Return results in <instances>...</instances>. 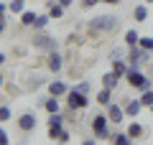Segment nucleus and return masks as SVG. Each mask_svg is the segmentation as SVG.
<instances>
[{"label": "nucleus", "mask_w": 153, "mask_h": 145, "mask_svg": "<svg viewBox=\"0 0 153 145\" xmlns=\"http://www.w3.org/2000/svg\"><path fill=\"white\" fill-rule=\"evenodd\" d=\"M5 13H8V5H5V3H0V16H5Z\"/></svg>", "instance_id": "36"}, {"label": "nucleus", "mask_w": 153, "mask_h": 145, "mask_svg": "<svg viewBox=\"0 0 153 145\" xmlns=\"http://www.w3.org/2000/svg\"><path fill=\"white\" fill-rule=\"evenodd\" d=\"M123 109H125L128 117H138V115H140V109H143V104H140V99H128Z\"/></svg>", "instance_id": "13"}, {"label": "nucleus", "mask_w": 153, "mask_h": 145, "mask_svg": "<svg viewBox=\"0 0 153 145\" xmlns=\"http://www.w3.org/2000/svg\"><path fill=\"white\" fill-rule=\"evenodd\" d=\"M18 127H21L23 132H28V130H36V115H33V112L21 115V120H18Z\"/></svg>", "instance_id": "11"}, {"label": "nucleus", "mask_w": 153, "mask_h": 145, "mask_svg": "<svg viewBox=\"0 0 153 145\" xmlns=\"http://www.w3.org/2000/svg\"><path fill=\"white\" fill-rule=\"evenodd\" d=\"M61 130H64V115L61 112H54V115H49V138L51 140H59V135H61Z\"/></svg>", "instance_id": "7"}, {"label": "nucleus", "mask_w": 153, "mask_h": 145, "mask_svg": "<svg viewBox=\"0 0 153 145\" xmlns=\"http://www.w3.org/2000/svg\"><path fill=\"white\" fill-rule=\"evenodd\" d=\"M100 3H107V5H120L123 0H100Z\"/></svg>", "instance_id": "33"}, {"label": "nucleus", "mask_w": 153, "mask_h": 145, "mask_svg": "<svg viewBox=\"0 0 153 145\" xmlns=\"http://www.w3.org/2000/svg\"><path fill=\"white\" fill-rule=\"evenodd\" d=\"M66 92H69L66 81H49V94L51 97H66Z\"/></svg>", "instance_id": "12"}, {"label": "nucleus", "mask_w": 153, "mask_h": 145, "mask_svg": "<svg viewBox=\"0 0 153 145\" xmlns=\"http://www.w3.org/2000/svg\"><path fill=\"white\" fill-rule=\"evenodd\" d=\"M87 28H89V31L110 33V31H115V28H117V18H115V16H94L92 21L87 23Z\"/></svg>", "instance_id": "2"}, {"label": "nucleus", "mask_w": 153, "mask_h": 145, "mask_svg": "<svg viewBox=\"0 0 153 145\" xmlns=\"http://www.w3.org/2000/svg\"><path fill=\"white\" fill-rule=\"evenodd\" d=\"M94 99H97V104H102V107H110L112 104V89H100L97 94H94Z\"/></svg>", "instance_id": "14"}, {"label": "nucleus", "mask_w": 153, "mask_h": 145, "mask_svg": "<svg viewBox=\"0 0 153 145\" xmlns=\"http://www.w3.org/2000/svg\"><path fill=\"white\" fill-rule=\"evenodd\" d=\"M5 64V54H3V51H0V66Z\"/></svg>", "instance_id": "38"}, {"label": "nucleus", "mask_w": 153, "mask_h": 145, "mask_svg": "<svg viewBox=\"0 0 153 145\" xmlns=\"http://www.w3.org/2000/svg\"><path fill=\"white\" fill-rule=\"evenodd\" d=\"M0 33H5V16H0Z\"/></svg>", "instance_id": "34"}, {"label": "nucleus", "mask_w": 153, "mask_h": 145, "mask_svg": "<svg viewBox=\"0 0 153 145\" xmlns=\"http://www.w3.org/2000/svg\"><path fill=\"white\" fill-rule=\"evenodd\" d=\"M38 18V13H33V10H23L21 13V26H33V21Z\"/></svg>", "instance_id": "25"}, {"label": "nucleus", "mask_w": 153, "mask_h": 145, "mask_svg": "<svg viewBox=\"0 0 153 145\" xmlns=\"http://www.w3.org/2000/svg\"><path fill=\"white\" fill-rule=\"evenodd\" d=\"M117 79H120V76L115 74V71H107V74L102 76V87L105 89H115V87H117Z\"/></svg>", "instance_id": "19"}, {"label": "nucleus", "mask_w": 153, "mask_h": 145, "mask_svg": "<svg viewBox=\"0 0 153 145\" xmlns=\"http://www.w3.org/2000/svg\"><path fill=\"white\" fill-rule=\"evenodd\" d=\"M0 145H10V138H8V132L3 127H0Z\"/></svg>", "instance_id": "30"}, {"label": "nucleus", "mask_w": 153, "mask_h": 145, "mask_svg": "<svg viewBox=\"0 0 153 145\" xmlns=\"http://www.w3.org/2000/svg\"><path fill=\"white\" fill-rule=\"evenodd\" d=\"M123 117H125V109H123L120 104H115V102H112V104L107 107V120H110L112 125H120Z\"/></svg>", "instance_id": "9"}, {"label": "nucleus", "mask_w": 153, "mask_h": 145, "mask_svg": "<svg viewBox=\"0 0 153 145\" xmlns=\"http://www.w3.org/2000/svg\"><path fill=\"white\" fill-rule=\"evenodd\" d=\"M82 145H97V143H94V140H92V138H87V140H84V143H82Z\"/></svg>", "instance_id": "37"}, {"label": "nucleus", "mask_w": 153, "mask_h": 145, "mask_svg": "<svg viewBox=\"0 0 153 145\" xmlns=\"http://www.w3.org/2000/svg\"><path fill=\"white\" fill-rule=\"evenodd\" d=\"M100 0H82V8H94Z\"/></svg>", "instance_id": "31"}, {"label": "nucleus", "mask_w": 153, "mask_h": 145, "mask_svg": "<svg viewBox=\"0 0 153 145\" xmlns=\"http://www.w3.org/2000/svg\"><path fill=\"white\" fill-rule=\"evenodd\" d=\"M89 122H92V132H94V138H97V140H107V138H112L107 115H94Z\"/></svg>", "instance_id": "3"}, {"label": "nucleus", "mask_w": 153, "mask_h": 145, "mask_svg": "<svg viewBox=\"0 0 153 145\" xmlns=\"http://www.w3.org/2000/svg\"><path fill=\"white\" fill-rule=\"evenodd\" d=\"M46 66H49L51 71H61V66H64V59H61V54L59 51H49V59H46Z\"/></svg>", "instance_id": "10"}, {"label": "nucleus", "mask_w": 153, "mask_h": 145, "mask_svg": "<svg viewBox=\"0 0 153 145\" xmlns=\"http://www.w3.org/2000/svg\"><path fill=\"white\" fill-rule=\"evenodd\" d=\"M123 56V51H117V48H115V51H110V59H120Z\"/></svg>", "instance_id": "32"}, {"label": "nucleus", "mask_w": 153, "mask_h": 145, "mask_svg": "<svg viewBox=\"0 0 153 145\" xmlns=\"http://www.w3.org/2000/svg\"><path fill=\"white\" fill-rule=\"evenodd\" d=\"M112 71H115L117 76H125V71H128V59H125V61H123V59H115V61H112Z\"/></svg>", "instance_id": "23"}, {"label": "nucleus", "mask_w": 153, "mask_h": 145, "mask_svg": "<svg viewBox=\"0 0 153 145\" xmlns=\"http://www.w3.org/2000/svg\"><path fill=\"white\" fill-rule=\"evenodd\" d=\"M69 138H71L69 130H61V135H59V140H56V143H59V145H66V143H69Z\"/></svg>", "instance_id": "28"}, {"label": "nucleus", "mask_w": 153, "mask_h": 145, "mask_svg": "<svg viewBox=\"0 0 153 145\" xmlns=\"http://www.w3.org/2000/svg\"><path fill=\"white\" fill-rule=\"evenodd\" d=\"M138 41H140V33L135 31V28H128L125 31V46L130 48V46H138Z\"/></svg>", "instance_id": "20"}, {"label": "nucleus", "mask_w": 153, "mask_h": 145, "mask_svg": "<svg viewBox=\"0 0 153 145\" xmlns=\"http://www.w3.org/2000/svg\"><path fill=\"white\" fill-rule=\"evenodd\" d=\"M10 115H13L10 104H0V122H8V120H10Z\"/></svg>", "instance_id": "27"}, {"label": "nucleus", "mask_w": 153, "mask_h": 145, "mask_svg": "<svg viewBox=\"0 0 153 145\" xmlns=\"http://www.w3.org/2000/svg\"><path fill=\"white\" fill-rule=\"evenodd\" d=\"M76 89H79V92H84V94H89L92 84H89V81H79V84H76Z\"/></svg>", "instance_id": "29"}, {"label": "nucleus", "mask_w": 153, "mask_h": 145, "mask_svg": "<svg viewBox=\"0 0 153 145\" xmlns=\"http://www.w3.org/2000/svg\"><path fill=\"white\" fill-rule=\"evenodd\" d=\"M44 109H46V112H49V115H54V112H61L59 97H51V94H49V99H46V102H44Z\"/></svg>", "instance_id": "16"}, {"label": "nucleus", "mask_w": 153, "mask_h": 145, "mask_svg": "<svg viewBox=\"0 0 153 145\" xmlns=\"http://www.w3.org/2000/svg\"><path fill=\"white\" fill-rule=\"evenodd\" d=\"M133 18H135L138 23H146L148 21V5H146V3H140V5L133 8Z\"/></svg>", "instance_id": "15"}, {"label": "nucleus", "mask_w": 153, "mask_h": 145, "mask_svg": "<svg viewBox=\"0 0 153 145\" xmlns=\"http://www.w3.org/2000/svg\"><path fill=\"white\" fill-rule=\"evenodd\" d=\"M46 13H49L54 21H61L64 13H66V8L61 5V3H56V0H46Z\"/></svg>", "instance_id": "8"}, {"label": "nucleus", "mask_w": 153, "mask_h": 145, "mask_svg": "<svg viewBox=\"0 0 153 145\" xmlns=\"http://www.w3.org/2000/svg\"><path fill=\"white\" fill-rule=\"evenodd\" d=\"M33 48H41V51H56V38L54 36H49V33H44V31H38L36 36H33Z\"/></svg>", "instance_id": "6"}, {"label": "nucleus", "mask_w": 153, "mask_h": 145, "mask_svg": "<svg viewBox=\"0 0 153 145\" xmlns=\"http://www.w3.org/2000/svg\"><path fill=\"white\" fill-rule=\"evenodd\" d=\"M112 145H133V138L128 132H112Z\"/></svg>", "instance_id": "21"}, {"label": "nucleus", "mask_w": 153, "mask_h": 145, "mask_svg": "<svg viewBox=\"0 0 153 145\" xmlns=\"http://www.w3.org/2000/svg\"><path fill=\"white\" fill-rule=\"evenodd\" d=\"M56 3H61L64 8H71V3H74V0H56Z\"/></svg>", "instance_id": "35"}, {"label": "nucleus", "mask_w": 153, "mask_h": 145, "mask_svg": "<svg viewBox=\"0 0 153 145\" xmlns=\"http://www.w3.org/2000/svg\"><path fill=\"white\" fill-rule=\"evenodd\" d=\"M110 145H112V143H110Z\"/></svg>", "instance_id": "41"}, {"label": "nucleus", "mask_w": 153, "mask_h": 145, "mask_svg": "<svg viewBox=\"0 0 153 145\" xmlns=\"http://www.w3.org/2000/svg\"><path fill=\"white\" fill-rule=\"evenodd\" d=\"M143 3H146V5H153V0H143Z\"/></svg>", "instance_id": "40"}, {"label": "nucleus", "mask_w": 153, "mask_h": 145, "mask_svg": "<svg viewBox=\"0 0 153 145\" xmlns=\"http://www.w3.org/2000/svg\"><path fill=\"white\" fill-rule=\"evenodd\" d=\"M87 102H89L87 94H84V92H79L76 87L66 92V107H69V109H84V107H87Z\"/></svg>", "instance_id": "4"}, {"label": "nucleus", "mask_w": 153, "mask_h": 145, "mask_svg": "<svg viewBox=\"0 0 153 145\" xmlns=\"http://www.w3.org/2000/svg\"><path fill=\"white\" fill-rule=\"evenodd\" d=\"M138 46H140V48H146V51H151V54H153V36H140Z\"/></svg>", "instance_id": "26"}, {"label": "nucleus", "mask_w": 153, "mask_h": 145, "mask_svg": "<svg viewBox=\"0 0 153 145\" xmlns=\"http://www.w3.org/2000/svg\"><path fill=\"white\" fill-rule=\"evenodd\" d=\"M148 59H151V51H146V48H140V46L128 48V64H130L133 69H140V64L148 61Z\"/></svg>", "instance_id": "5"}, {"label": "nucleus", "mask_w": 153, "mask_h": 145, "mask_svg": "<svg viewBox=\"0 0 153 145\" xmlns=\"http://www.w3.org/2000/svg\"><path fill=\"white\" fill-rule=\"evenodd\" d=\"M138 99H140V104H143V107H148V109L153 112V87H151V89H143Z\"/></svg>", "instance_id": "17"}, {"label": "nucleus", "mask_w": 153, "mask_h": 145, "mask_svg": "<svg viewBox=\"0 0 153 145\" xmlns=\"http://www.w3.org/2000/svg\"><path fill=\"white\" fill-rule=\"evenodd\" d=\"M49 21H51V16H49V13H38V18H36V21H33V31H44V28L46 26H49Z\"/></svg>", "instance_id": "18"}, {"label": "nucleus", "mask_w": 153, "mask_h": 145, "mask_svg": "<svg viewBox=\"0 0 153 145\" xmlns=\"http://www.w3.org/2000/svg\"><path fill=\"white\" fill-rule=\"evenodd\" d=\"M125 81L133 87V89H138V92H143V89H151V79H148L146 74H143L140 69H133L130 64H128V71H125Z\"/></svg>", "instance_id": "1"}, {"label": "nucleus", "mask_w": 153, "mask_h": 145, "mask_svg": "<svg viewBox=\"0 0 153 145\" xmlns=\"http://www.w3.org/2000/svg\"><path fill=\"white\" fill-rule=\"evenodd\" d=\"M125 132L130 135L133 140H135V138H140V135L146 132V130H143V125H140V122H128V130H125Z\"/></svg>", "instance_id": "22"}, {"label": "nucleus", "mask_w": 153, "mask_h": 145, "mask_svg": "<svg viewBox=\"0 0 153 145\" xmlns=\"http://www.w3.org/2000/svg\"><path fill=\"white\" fill-rule=\"evenodd\" d=\"M3 84H5V81H3V74H0V89H3Z\"/></svg>", "instance_id": "39"}, {"label": "nucleus", "mask_w": 153, "mask_h": 145, "mask_svg": "<svg viewBox=\"0 0 153 145\" xmlns=\"http://www.w3.org/2000/svg\"><path fill=\"white\" fill-rule=\"evenodd\" d=\"M8 10L16 13V16H21V13L26 10V0H10V3H8Z\"/></svg>", "instance_id": "24"}]
</instances>
